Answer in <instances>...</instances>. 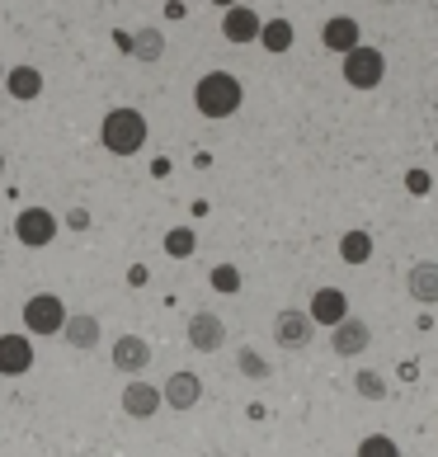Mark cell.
<instances>
[{
	"label": "cell",
	"instance_id": "obj_19",
	"mask_svg": "<svg viewBox=\"0 0 438 457\" xmlns=\"http://www.w3.org/2000/svg\"><path fill=\"white\" fill-rule=\"evenodd\" d=\"M293 38H297L293 20H264L260 47H264V53H274V57H283V53H288V47H293Z\"/></svg>",
	"mask_w": 438,
	"mask_h": 457
},
{
	"label": "cell",
	"instance_id": "obj_26",
	"mask_svg": "<svg viewBox=\"0 0 438 457\" xmlns=\"http://www.w3.org/2000/svg\"><path fill=\"white\" fill-rule=\"evenodd\" d=\"M241 372H245V378H269V363L260 359L255 349H241Z\"/></svg>",
	"mask_w": 438,
	"mask_h": 457
},
{
	"label": "cell",
	"instance_id": "obj_1",
	"mask_svg": "<svg viewBox=\"0 0 438 457\" xmlns=\"http://www.w3.org/2000/svg\"><path fill=\"white\" fill-rule=\"evenodd\" d=\"M241 99H245V86L231 71H208L194 86V109L203 118H231L236 109H241Z\"/></svg>",
	"mask_w": 438,
	"mask_h": 457
},
{
	"label": "cell",
	"instance_id": "obj_24",
	"mask_svg": "<svg viewBox=\"0 0 438 457\" xmlns=\"http://www.w3.org/2000/svg\"><path fill=\"white\" fill-rule=\"evenodd\" d=\"M194 245H198V241H194V231H189V227H175L170 236H165V255H170V260H189V255H194Z\"/></svg>",
	"mask_w": 438,
	"mask_h": 457
},
{
	"label": "cell",
	"instance_id": "obj_30",
	"mask_svg": "<svg viewBox=\"0 0 438 457\" xmlns=\"http://www.w3.org/2000/svg\"><path fill=\"white\" fill-rule=\"evenodd\" d=\"M0 175H5V151H0Z\"/></svg>",
	"mask_w": 438,
	"mask_h": 457
},
{
	"label": "cell",
	"instance_id": "obj_4",
	"mask_svg": "<svg viewBox=\"0 0 438 457\" xmlns=\"http://www.w3.org/2000/svg\"><path fill=\"white\" fill-rule=\"evenodd\" d=\"M340 71H344V86H353V90H377L382 76H386V57L377 53V47H359V53H349V57L340 62Z\"/></svg>",
	"mask_w": 438,
	"mask_h": 457
},
{
	"label": "cell",
	"instance_id": "obj_15",
	"mask_svg": "<svg viewBox=\"0 0 438 457\" xmlns=\"http://www.w3.org/2000/svg\"><path fill=\"white\" fill-rule=\"evenodd\" d=\"M146 363H151V345L142 335H123V340L113 345V368L128 372L132 382H137V372H146Z\"/></svg>",
	"mask_w": 438,
	"mask_h": 457
},
{
	"label": "cell",
	"instance_id": "obj_23",
	"mask_svg": "<svg viewBox=\"0 0 438 457\" xmlns=\"http://www.w3.org/2000/svg\"><path fill=\"white\" fill-rule=\"evenodd\" d=\"M353 457H401V448H396V438H392V434H368Z\"/></svg>",
	"mask_w": 438,
	"mask_h": 457
},
{
	"label": "cell",
	"instance_id": "obj_22",
	"mask_svg": "<svg viewBox=\"0 0 438 457\" xmlns=\"http://www.w3.org/2000/svg\"><path fill=\"white\" fill-rule=\"evenodd\" d=\"M353 392H359L363 401H386V378L373 368H363V372H353Z\"/></svg>",
	"mask_w": 438,
	"mask_h": 457
},
{
	"label": "cell",
	"instance_id": "obj_11",
	"mask_svg": "<svg viewBox=\"0 0 438 457\" xmlns=\"http://www.w3.org/2000/svg\"><path fill=\"white\" fill-rule=\"evenodd\" d=\"M311 320H316V326H344V320H349V297L340 293V287H316V293H311Z\"/></svg>",
	"mask_w": 438,
	"mask_h": 457
},
{
	"label": "cell",
	"instance_id": "obj_13",
	"mask_svg": "<svg viewBox=\"0 0 438 457\" xmlns=\"http://www.w3.org/2000/svg\"><path fill=\"white\" fill-rule=\"evenodd\" d=\"M29 368H33L29 335H0V378H24Z\"/></svg>",
	"mask_w": 438,
	"mask_h": 457
},
{
	"label": "cell",
	"instance_id": "obj_5",
	"mask_svg": "<svg viewBox=\"0 0 438 457\" xmlns=\"http://www.w3.org/2000/svg\"><path fill=\"white\" fill-rule=\"evenodd\" d=\"M57 227H62V222H57L47 208H24L20 217H14V241L29 245V250H43V245H53Z\"/></svg>",
	"mask_w": 438,
	"mask_h": 457
},
{
	"label": "cell",
	"instance_id": "obj_12",
	"mask_svg": "<svg viewBox=\"0 0 438 457\" xmlns=\"http://www.w3.org/2000/svg\"><path fill=\"white\" fill-rule=\"evenodd\" d=\"M161 405H165L161 386H151V382H142V378L123 386V415H128V420H151Z\"/></svg>",
	"mask_w": 438,
	"mask_h": 457
},
{
	"label": "cell",
	"instance_id": "obj_31",
	"mask_svg": "<svg viewBox=\"0 0 438 457\" xmlns=\"http://www.w3.org/2000/svg\"><path fill=\"white\" fill-rule=\"evenodd\" d=\"M5 76H10V71H5V66H0V86H5Z\"/></svg>",
	"mask_w": 438,
	"mask_h": 457
},
{
	"label": "cell",
	"instance_id": "obj_7",
	"mask_svg": "<svg viewBox=\"0 0 438 457\" xmlns=\"http://www.w3.org/2000/svg\"><path fill=\"white\" fill-rule=\"evenodd\" d=\"M321 43L344 62L349 53H359V47H363V29H359V20H353V14H330L326 29H321Z\"/></svg>",
	"mask_w": 438,
	"mask_h": 457
},
{
	"label": "cell",
	"instance_id": "obj_3",
	"mask_svg": "<svg viewBox=\"0 0 438 457\" xmlns=\"http://www.w3.org/2000/svg\"><path fill=\"white\" fill-rule=\"evenodd\" d=\"M66 320H71V312L62 307L57 293H38L24 302V330L29 335H62Z\"/></svg>",
	"mask_w": 438,
	"mask_h": 457
},
{
	"label": "cell",
	"instance_id": "obj_2",
	"mask_svg": "<svg viewBox=\"0 0 438 457\" xmlns=\"http://www.w3.org/2000/svg\"><path fill=\"white\" fill-rule=\"evenodd\" d=\"M99 142L113 156H137L146 146V118L142 109H109L104 123H99Z\"/></svg>",
	"mask_w": 438,
	"mask_h": 457
},
{
	"label": "cell",
	"instance_id": "obj_9",
	"mask_svg": "<svg viewBox=\"0 0 438 457\" xmlns=\"http://www.w3.org/2000/svg\"><path fill=\"white\" fill-rule=\"evenodd\" d=\"M260 33H264V20L250 5H231L222 14V38L236 43V47H245V43H260Z\"/></svg>",
	"mask_w": 438,
	"mask_h": 457
},
{
	"label": "cell",
	"instance_id": "obj_20",
	"mask_svg": "<svg viewBox=\"0 0 438 457\" xmlns=\"http://www.w3.org/2000/svg\"><path fill=\"white\" fill-rule=\"evenodd\" d=\"M132 57L137 62H161L165 57V33L161 29H137L132 33Z\"/></svg>",
	"mask_w": 438,
	"mask_h": 457
},
{
	"label": "cell",
	"instance_id": "obj_32",
	"mask_svg": "<svg viewBox=\"0 0 438 457\" xmlns=\"http://www.w3.org/2000/svg\"><path fill=\"white\" fill-rule=\"evenodd\" d=\"M222 457H231V453H222Z\"/></svg>",
	"mask_w": 438,
	"mask_h": 457
},
{
	"label": "cell",
	"instance_id": "obj_27",
	"mask_svg": "<svg viewBox=\"0 0 438 457\" xmlns=\"http://www.w3.org/2000/svg\"><path fill=\"white\" fill-rule=\"evenodd\" d=\"M406 189H410V194H429V189H434L429 170H410V175H406Z\"/></svg>",
	"mask_w": 438,
	"mask_h": 457
},
{
	"label": "cell",
	"instance_id": "obj_10",
	"mask_svg": "<svg viewBox=\"0 0 438 457\" xmlns=\"http://www.w3.org/2000/svg\"><path fill=\"white\" fill-rule=\"evenodd\" d=\"M161 392H165V405H170V411H194V405L203 401V382H198V372L179 368V372L165 378Z\"/></svg>",
	"mask_w": 438,
	"mask_h": 457
},
{
	"label": "cell",
	"instance_id": "obj_18",
	"mask_svg": "<svg viewBox=\"0 0 438 457\" xmlns=\"http://www.w3.org/2000/svg\"><path fill=\"white\" fill-rule=\"evenodd\" d=\"M5 90H10L14 99H24V104H29V99H38V95H43V71H38V66H14V71L5 76Z\"/></svg>",
	"mask_w": 438,
	"mask_h": 457
},
{
	"label": "cell",
	"instance_id": "obj_29",
	"mask_svg": "<svg viewBox=\"0 0 438 457\" xmlns=\"http://www.w3.org/2000/svg\"><path fill=\"white\" fill-rule=\"evenodd\" d=\"M128 278H132V287H146V269H142V264H132V274H128Z\"/></svg>",
	"mask_w": 438,
	"mask_h": 457
},
{
	"label": "cell",
	"instance_id": "obj_33",
	"mask_svg": "<svg viewBox=\"0 0 438 457\" xmlns=\"http://www.w3.org/2000/svg\"><path fill=\"white\" fill-rule=\"evenodd\" d=\"M434 151H438V146H434Z\"/></svg>",
	"mask_w": 438,
	"mask_h": 457
},
{
	"label": "cell",
	"instance_id": "obj_21",
	"mask_svg": "<svg viewBox=\"0 0 438 457\" xmlns=\"http://www.w3.org/2000/svg\"><path fill=\"white\" fill-rule=\"evenodd\" d=\"M340 260L344 264H368L373 260V236L368 231H344L340 236Z\"/></svg>",
	"mask_w": 438,
	"mask_h": 457
},
{
	"label": "cell",
	"instance_id": "obj_8",
	"mask_svg": "<svg viewBox=\"0 0 438 457\" xmlns=\"http://www.w3.org/2000/svg\"><path fill=\"white\" fill-rule=\"evenodd\" d=\"M311 335H316L311 312H278V320H274V340H278V349H307Z\"/></svg>",
	"mask_w": 438,
	"mask_h": 457
},
{
	"label": "cell",
	"instance_id": "obj_28",
	"mask_svg": "<svg viewBox=\"0 0 438 457\" xmlns=\"http://www.w3.org/2000/svg\"><path fill=\"white\" fill-rule=\"evenodd\" d=\"M66 227H71V231H86V227H90V212H86V208H71V212H66Z\"/></svg>",
	"mask_w": 438,
	"mask_h": 457
},
{
	"label": "cell",
	"instance_id": "obj_17",
	"mask_svg": "<svg viewBox=\"0 0 438 457\" xmlns=\"http://www.w3.org/2000/svg\"><path fill=\"white\" fill-rule=\"evenodd\" d=\"M66 345L71 349H95L99 345V316H90V312H71V320H66Z\"/></svg>",
	"mask_w": 438,
	"mask_h": 457
},
{
	"label": "cell",
	"instance_id": "obj_14",
	"mask_svg": "<svg viewBox=\"0 0 438 457\" xmlns=\"http://www.w3.org/2000/svg\"><path fill=\"white\" fill-rule=\"evenodd\" d=\"M368 345H373V326H368V320H359V316H349L344 326L330 330V349L340 353V359H353V353H363Z\"/></svg>",
	"mask_w": 438,
	"mask_h": 457
},
{
	"label": "cell",
	"instance_id": "obj_6",
	"mask_svg": "<svg viewBox=\"0 0 438 457\" xmlns=\"http://www.w3.org/2000/svg\"><path fill=\"white\" fill-rule=\"evenodd\" d=\"M184 335H189V349L194 353H217L227 345V326L217 312H194L189 326H184Z\"/></svg>",
	"mask_w": 438,
	"mask_h": 457
},
{
	"label": "cell",
	"instance_id": "obj_25",
	"mask_svg": "<svg viewBox=\"0 0 438 457\" xmlns=\"http://www.w3.org/2000/svg\"><path fill=\"white\" fill-rule=\"evenodd\" d=\"M212 287H217V293H241V269H236V264H217L212 269Z\"/></svg>",
	"mask_w": 438,
	"mask_h": 457
},
{
	"label": "cell",
	"instance_id": "obj_16",
	"mask_svg": "<svg viewBox=\"0 0 438 457\" xmlns=\"http://www.w3.org/2000/svg\"><path fill=\"white\" fill-rule=\"evenodd\" d=\"M406 287H410V297L419 302V307H434V302H438V264H434V260L410 264Z\"/></svg>",
	"mask_w": 438,
	"mask_h": 457
}]
</instances>
